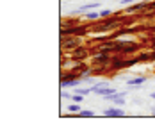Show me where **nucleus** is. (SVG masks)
Wrapping results in <instances>:
<instances>
[{"label":"nucleus","instance_id":"obj_5","mask_svg":"<svg viewBox=\"0 0 155 125\" xmlns=\"http://www.w3.org/2000/svg\"><path fill=\"white\" fill-rule=\"evenodd\" d=\"M112 61L110 52H104V50H94L93 52V66H107Z\"/></svg>","mask_w":155,"mask_h":125},{"label":"nucleus","instance_id":"obj_9","mask_svg":"<svg viewBox=\"0 0 155 125\" xmlns=\"http://www.w3.org/2000/svg\"><path fill=\"white\" fill-rule=\"evenodd\" d=\"M137 57L141 62H155V50H141L137 52Z\"/></svg>","mask_w":155,"mask_h":125},{"label":"nucleus","instance_id":"obj_4","mask_svg":"<svg viewBox=\"0 0 155 125\" xmlns=\"http://www.w3.org/2000/svg\"><path fill=\"white\" fill-rule=\"evenodd\" d=\"M82 45V38L80 36H61V48L64 52H71L73 48Z\"/></svg>","mask_w":155,"mask_h":125},{"label":"nucleus","instance_id":"obj_11","mask_svg":"<svg viewBox=\"0 0 155 125\" xmlns=\"http://www.w3.org/2000/svg\"><path fill=\"white\" fill-rule=\"evenodd\" d=\"M105 100H110V102H114L116 106H123L125 104V91H118V93H114V95H109V96H104Z\"/></svg>","mask_w":155,"mask_h":125},{"label":"nucleus","instance_id":"obj_7","mask_svg":"<svg viewBox=\"0 0 155 125\" xmlns=\"http://www.w3.org/2000/svg\"><path fill=\"white\" fill-rule=\"evenodd\" d=\"M148 5H150V0H146V2H134V4H130V5L125 9V15L143 13V11H146V9H148Z\"/></svg>","mask_w":155,"mask_h":125},{"label":"nucleus","instance_id":"obj_22","mask_svg":"<svg viewBox=\"0 0 155 125\" xmlns=\"http://www.w3.org/2000/svg\"><path fill=\"white\" fill-rule=\"evenodd\" d=\"M146 11H148V13H150V11H153V13H155V0H150V5H148V9H146ZM146 11H143V13L146 15Z\"/></svg>","mask_w":155,"mask_h":125},{"label":"nucleus","instance_id":"obj_26","mask_svg":"<svg viewBox=\"0 0 155 125\" xmlns=\"http://www.w3.org/2000/svg\"><path fill=\"white\" fill-rule=\"evenodd\" d=\"M153 116H155V113H153Z\"/></svg>","mask_w":155,"mask_h":125},{"label":"nucleus","instance_id":"obj_18","mask_svg":"<svg viewBox=\"0 0 155 125\" xmlns=\"http://www.w3.org/2000/svg\"><path fill=\"white\" fill-rule=\"evenodd\" d=\"M68 111H70V113H77V111H82V109H80V104L73 102V104H70V106H68Z\"/></svg>","mask_w":155,"mask_h":125},{"label":"nucleus","instance_id":"obj_3","mask_svg":"<svg viewBox=\"0 0 155 125\" xmlns=\"http://www.w3.org/2000/svg\"><path fill=\"white\" fill-rule=\"evenodd\" d=\"M82 80L80 73L73 72V70H62L61 73V88H77L78 82Z\"/></svg>","mask_w":155,"mask_h":125},{"label":"nucleus","instance_id":"obj_19","mask_svg":"<svg viewBox=\"0 0 155 125\" xmlns=\"http://www.w3.org/2000/svg\"><path fill=\"white\" fill-rule=\"evenodd\" d=\"M86 18L91 22H96V20H100V13H86Z\"/></svg>","mask_w":155,"mask_h":125},{"label":"nucleus","instance_id":"obj_1","mask_svg":"<svg viewBox=\"0 0 155 125\" xmlns=\"http://www.w3.org/2000/svg\"><path fill=\"white\" fill-rule=\"evenodd\" d=\"M143 50V43H136L132 39H116V54H123V56H134Z\"/></svg>","mask_w":155,"mask_h":125},{"label":"nucleus","instance_id":"obj_17","mask_svg":"<svg viewBox=\"0 0 155 125\" xmlns=\"http://www.w3.org/2000/svg\"><path fill=\"white\" fill-rule=\"evenodd\" d=\"M82 100H84V95H80V93H73V95H71V102L82 104Z\"/></svg>","mask_w":155,"mask_h":125},{"label":"nucleus","instance_id":"obj_23","mask_svg":"<svg viewBox=\"0 0 155 125\" xmlns=\"http://www.w3.org/2000/svg\"><path fill=\"white\" fill-rule=\"evenodd\" d=\"M150 48H152V50H155V38H152V39H150Z\"/></svg>","mask_w":155,"mask_h":125},{"label":"nucleus","instance_id":"obj_13","mask_svg":"<svg viewBox=\"0 0 155 125\" xmlns=\"http://www.w3.org/2000/svg\"><path fill=\"white\" fill-rule=\"evenodd\" d=\"M146 80V77L144 75H139V77H134V79H128L127 80V84L130 86V88H141V84Z\"/></svg>","mask_w":155,"mask_h":125},{"label":"nucleus","instance_id":"obj_10","mask_svg":"<svg viewBox=\"0 0 155 125\" xmlns=\"http://www.w3.org/2000/svg\"><path fill=\"white\" fill-rule=\"evenodd\" d=\"M104 114H105L107 118H121V116H125L121 106H118V107H107V109L104 111Z\"/></svg>","mask_w":155,"mask_h":125},{"label":"nucleus","instance_id":"obj_6","mask_svg":"<svg viewBox=\"0 0 155 125\" xmlns=\"http://www.w3.org/2000/svg\"><path fill=\"white\" fill-rule=\"evenodd\" d=\"M70 54H71V57H73L75 61H86V59L91 56V48L87 47V45H84V43H82L80 47L73 48Z\"/></svg>","mask_w":155,"mask_h":125},{"label":"nucleus","instance_id":"obj_16","mask_svg":"<svg viewBox=\"0 0 155 125\" xmlns=\"http://www.w3.org/2000/svg\"><path fill=\"white\" fill-rule=\"evenodd\" d=\"M78 116L80 118H93L94 113L91 109H82V111H78Z\"/></svg>","mask_w":155,"mask_h":125},{"label":"nucleus","instance_id":"obj_2","mask_svg":"<svg viewBox=\"0 0 155 125\" xmlns=\"http://www.w3.org/2000/svg\"><path fill=\"white\" fill-rule=\"evenodd\" d=\"M91 31L89 25L86 23H77V25H61V36H87Z\"/></svg>","mask_w":155,"mask_h":125},{"label":"nucleus","instance_id":"obj_15","mask_svg":"<svg viewBox=\"0 0 155 125\" xmlns=\"http://www.w3.org/2000/svg\"><path fill=\"white\" fill-rule=\"evenodd\" d=\"M98 5H100L98 2H91V4H86V5L78 7V13H84V11H93V9H96Z\"/></svg>","mask_w":155,"mask_h":125},{"label":"nucleus","instance_id":"obj_20","mask_svg":"<svg viewBox=\"0 0 155 125\" xmlns=\"http://www.w3.org/2000/svg\"><path fill=\"white\" fill-rule=\"evenodd\" d=\"M75 93H80V95H89L91 93V88H75Z\"/></svg>","mask_w":155,"mask_h":125},{"label":"nucleus","instance_id":"obj_21","mask_svg":"<svg viewBox=\"0 0 155 125\" xmlns=\"http://www.w3.org/2000/svg\"><path fill=\"white\" fill-rule=\"evenodd\" d=\"M114 13L110 11V9H102L100 11V18H109V16H112Z\"/></svg>","mask_w":155,"mask_h":125},{"label":"nucleus","instance_id":"obj_8","mask_svg":"<svg viewBox=\"0 0 155 125\" xmlns=\"http://www.w3.org/2000/svg\"><path fill=\"white\" fill-rule=\"evenodd\" d=\"M125 59H127V56H123V54L112 56V61L109 64V72H118V70L125 68Z\"/></svg>","mask_w":155,"mask_h":125},{"label":"nucleus","instance_id":"obj_25","mask_svg":"<svg viewBox=\"0 0 155 125\" xmlns=\"http://www.w3.org/2000/svg\"><path fill=\"white\" fill-rule=\"evenodd\" d=\"M150 98H155V91L153 93H150Z\"/></svg>","mask_w":155,"mask_h":125},{"label":"nucleus","instance_id":"obj_14","mask_svg":"<svg viewBox=\"0 0 155 125\" xmlns=\"http://www.w3.org/2000/svg\"><path fill=\"white\" fill-rule=\"evenodd\" d=\"M137 62H141L139 57H137V54L132 56V57H127V59H125V68H130V66H134V64H137Z\"/></svg>","mask_w":155,"mask_h":125},{"label":"nucleus","instance_id":"obj_12","mask_svg":"<svg viewBox=\"0 0 155 125\" xmlns=\"http://www.w3.org/2000/svg\"><path fill=\"white\" fill-rule=\"evenodd\" d=\"M93 93L100 95V96H109V95L118 93V90H114V88H109V86H102V88H98V90H96V91H93Z\"/></svg>","mask_w":155,"mask_h":125},{"label":"nucleus","instance_id":"obj_24","mask_svg":"<svg viewBox=\"0 0 155 125\" xmlns=\"http://www.w3.org/2000/svg\"><path fill=\"white\" fill-rule=\"evenodd\" d=\"M62 98H71V95L68 93V91H64V90H62Z\"/></svg>","mask_w":155,"mask_h":125}]
</instances>
